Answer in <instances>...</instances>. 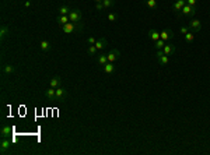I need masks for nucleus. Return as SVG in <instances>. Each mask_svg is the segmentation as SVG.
I'll use <instances>...</instances> for the list:
<instances>
[{
  "instance_id": "1",
  "label": "nucleus",
  "mask_w": 210,
  "mask_h": 155,
  "mask_svg": "<svg viewBox=\"0 0 210 155\" xmlns=\"http://www.w3.org/2000/svg\"><path fill=\"white\" fill-rule=\"evenodd\" d=\"M60 28H62V31L64 34H76V32L83 31L84 25H83V23H72V21H69L67 24H64L63 27Z\"/></svg>"
},
{
  "instance_id": "2",
  "label": "nucleus",
  "mask_w": 210,
  "mask_h": 155,
  "mask_svg": "<svg viewBox=\"0 0 210 155\" xmlns=\"http://www.w3.org/2000/svg\"><path fill=\"white\" fill-rule=\"evenodd\" d=\"M11 145H13V143L10 141L9 138H3L1 137V141H0V154L1 155L9 154L10 150H11Z\"/></svg>"
},
{
  "instance_id": "3",
  "label": "nucleus",
  "mask_w": 210,
  "mask_h": 155,
  "mask_svg": "<svg viewBox=\"0 0 210 155\" xmlns=\"http://www.w3.org/2000/svg\"><path fill=\"white\" fill-rule=\"evenodd\" d=\"M67 15H69V20H70L72 23H80L83 18V14H81V11H80V9H72Z\"/></svg>"
},
{
  "instance_id": "4",
  "label": "nucleus",
  "mask_w": 210,
  "mask_h": 155,
  "mask_svg": "<svg viewBox=\"0 0 210 155\" xmlns=\"http://www.w3.org/2000/svg\"><path fill=\"white\" fill-rule=\"evenodd\" d=\"M155 59H157V62H158L161 66H167V64L169 63V57L165 55L164 52H163V49L157 50V53H155Z\"/></svg>"
},
{
  "instance_id": "5",
  "label": "nucleus",
  "mask_w": 210,
  "mask_h": 155,
  "mask_svg": "<svg viewBox=\"0 0 210 155\" xmlns=\"http://www.w3.org/2000/svg\"><path fill=\"white\" fill-rule=\"evenodd\" d=\"M196 11H197V7H192V6H189L186 3V4L182 7V10H181V14L185 15V17H193V15L196 14Z\"/></svg>"
},
{
  "instance_id": "6",
  "label": "nucleus",
  "mask_w": 210,
  "mask_h": 155,
  "mask_svg": "<svg viewBox=\"0 0 210 155\" xmlns=\"http://www.w3.org/2000/svg\"><path fill=\"white\" fill-rule=\"evenodd\" d=\"M186 4V0H177L175 3L172 4V10H174V13L177 14V17L178 18H181L182 17V14H181V10H182V7Z\"/></svg>"
},
{
  "instance_id": "7",
  "label": "nucleus",
  "mask_w": 210,
  "mask_h": 155,
  "mask_svg": "<svg viewBox=\"0 0 210 155\" xmlns=\"http://www.w3.org/2000/svg\"><path fill=\"white\" fill-rule=\"evenodd\" d=\"M188 28H189V31H192L193 34H197V32H200L202 29V23L199 20H191L189 24H188Z\"/></svg>"
},
{
  "instance_id": "8",
  "label": "nucleus",
  "mask_w": 210,
  "mask_h": 155,
  "mask_svg": "<svg viewBox=\"0 0 210 155\" xmlns=\"http://www.w3.org/2000/svg\"><path fill=\"white\" fill-rule=\"evenodd\" d=\"M67 95H69L67 90H66V88H63L62 85L56 88V101H58V102H63V101L67 98Z\"/></svg>"
},
{
  "instance_id": "9",
  "label": "nucleus",
  "mask_w": 210,
  "mask_h": 155,
  "mask_svg": "<svg viewBox=\"0 0 210 155\" xmlns=\"http://www.w3.org/2000/svg\"><path fill=\"white\" fill-rule=\"evenodd\" d=\"M174 38H175V34H174L169 28H165V29H163V31L160 32V39H163V41H165V42L171 41Z\"/></svg>"
},
{
  "instance_id": "10",
  "label": "nucleus",
  "mask_w": 210,
  "mask_h": 155,
  "mask_svg": "<svg viewBox=\"0 0 210 155\" xmlns=\"http://www.w3.org/2000/svg\"><path fill=\"white\" fill-rule=\"evenodd\" d=\"M106 57H108V62L114 63L115 60H118L121 57V52L118 49H111L108 53H106Z\"/></svg>"
},
{
  "instance_id": "11",
  "label": "nucleus",
  "mask_w": 210,
  "mask_h": 155,
  "mask_svg": "<svg viewBox=\"0 0 210 155\" xmlns=\"http://www.w3.org/2000/svg\"><path fill=\"white\" fill-rule=\"evenodd\" d=\"M163 52H164L167 56H171L177 52V48H175V45H172V43H165V46L163 48Z\"/></svg>"
},
{
  "instance_id": "12",
  "label": "nucleus",
  "mask_w": 210,
  "mask_h": 155,
  "mask_svg": "<svg viewBox=\"0 0 210 155\" xmlns=\"http://www.w3.org/2000/svg\"><path fill=\"white\" fill-rule=\"evenodd\" d=\"M11 133H13V127H11V126H9V124L3 126V127H1V130H0V134H1V137H3V138H9Z\"/></svg>"
},
{
  "instance_id": "13",
  "label": "nucleus",
  "mask_w": 210,
  "mask_h": 155,
  "mask_svg": "<svg viewBox=\"0 0 210 155\" xmlns=\"http://www.w3.org/2000/svg\"><path fill=\"white\" fill-rule=\"evenodd\" d=\"M45 96L48 98V101H56V88L49 87L45 91Z\"/></svg>"
},
{
  "instance_id": "14",
  "label": "nucleus",
  "mask_w": 210,
  "mask_h": 155,
  "mask_svg": "<svg viewBox=\"0 0 210 155\" xmlns=\"http://www.w3.org/2000/svg\"><path fill=\"white\" fill-rule=\"evenodd\" d=\"M60 85H62V77L60 76H55L49 82V87H53V88H58Z\"/></svg>"
},
{
  "instance_id": "15",
  "label": "nucleus",
  "mask_w": 210,
  "mask_h": 155,
  "mask_svg": "<svg viewBox=\"0 0 210 155\" xmlns=\"http://www.w3.org/2000/svg\"><path fill=\"white\" fill-rule=\"evenodd\" d=\"M149 38H150L153 42L158 41V39H160V32L157 31V29H154V28H151V29H149Z\"/></svg>"
},
{
  "instance_id": "16",
  "label": "nucleus",
  "mask_w": 210,
  "mask_h": 155,
  "mask_svg": "<svg viewBox=\"0 0 210 155\" xmlns=\"http://www.w3.org/2000/svg\"><path fill=\"white\" fill-rule=\"evenodd\" d=\"M10 35V28L9 25H6V24H3L1 25V28H0V38L1 39H6V38Z\"/></svg>"
},
{
  "instance_id": "17",
  "label": "nucleus",
  "mask_w": 210,
  "mask_h": 155,
  "mask_svg": "<svg viewBox=\"0 0 210 155\" xmlns=\"http://www.w3.org/2000/svg\"><path fill=\"white\" fill-rule=\"evenodd\" d=\"M106 45H108V42H106V39L105 38H100V39H97L95 42V48L98 49V52L102 49H105L106 48Z\"/></svg>"
},
{
  "instance_id": "18",
  "label": "nucleus",
  "mask_w": 210,
  "mask_h": 155,
  "mask_svg": "<svg viewBox=\"0 0 210 155\" xmlns=\"http://www.w3.org/2000/svg\"><path fill=\"white\" fill-rule=\"evenodd\" d=\"M14 70H16V67H14L13 64H4L3 67H1V71H3V74H13Z\"/></svg>"
},
{
  "instance_id": "19",
  "label": "nucleus",
  "mask_w": 210,
  "mask_h": 155,
  "mask_svg": "<svg viewBox=\"0 0 210 155\" xmlns=\"http://www.w3.org/2000/svg\"><path fill=\"white\" fill-rule=\"evenodd\" d=\"M39 46H41V50L42 52H49L50 50V42L48 41V39H42L41 41V43H39Z\"/></svg>"
},
{
  "instance_id": "20",
  "label": "nucleus",
  "mask_w": 210,
  "mask_h": 155,
  "mask_svg": "<svg viewBox=\"0 0 210 155\" xmlns=\"http://www.w3.org/2000/svg\"><path fill=\"white\" fill-rule=\"evenodd\" d=\"M102 68H104V71L106 74H112L115 71V66L111 62H108V63H105L104 66H102Z\"/></svg>"
},
{
  "instance_id": "21",
  "label": "nucleus",
  "mask_w": 210,
  "mask_h": 155,
  "mask_svg": "<svg viewBox=\"0 0 210 155\" xmlns=\"http://www.w3.org/2000/svg\"><path fill=\"white\" fill-rule=\"evenodd\" d=\"M56 21H58V24H59L60 27H63L64 24H67L70 20H69V15H58Z\"/></svg>"
},
{
  "instance_id": "22",
  "label": "nucleus",
  "mask_w": 210,
  "mask_h": 155,
  "mask_svg": "<svg viewBox=\"0 0 210 155\" xmlns=\"http://www.w3.org/2000/svg\"><path fill=\"white\" fill-rule=\"evenodd\" d=\"M97 62L100 66H104L105 63H108V57H106V53H100L98 57H97Z\"/></svg>"
},
{
  "instance_id": "23",
  "label": "nucleus",
  "mask_w": 210,
  "mask_h": 155,
  "mask_svg": "<svg viewBox=\"0 0 210 155\" xmlns=\"http://www.w3.org/2000/svg\"><path fill=\"white\" fill-rule=\"evenodd\" d=\"M70 7H69V6H60L59 9H58V13H59V15H67L69 13H70Z\"/></svg>"
},
{
  "instance_id": "24",
  "label": "nucleus",
  "mask_w": 210,
  "mask_h": 155,
  "mask_svg": "<svg viewBox=\"0 0 210 155\" xmlns=\"http://www.w3.org/2000/svg\"><path fill=\"white\" fill-rule=\"evenodd\" d=\"M183 39H185V42H188V43H191V42H193V39H195V34L192 31L186 32L185 35H183Z\"/></svg>"
},
{
  "instance_id": "25",
  "label": "nucleus",
  "mask_w": 210,
  "mask_h": 155,
  "mask_svg": "<svg viewBox=\"0 0 210 155\" xmlns=\"http://www.w3.org/2000/svg\"><path fill=\"white\" fill-rule=\"evenodd\" d=\"M165 43H167L165 41H163V39H158V41L154 42V46H155V49H157V50H160V49H163V48L165 46Z\"/></svg>"
},
{
  "instance_id": "26",
  "label": "nucleus",
  "mask_w": 210,
  "mask_h": 155,
  "mask_svg": "<svg viewBox=\"0 0 210 155\" xmlns=\"http://www.w3.org/2000/svg\"><path fill=\"white\" fill-rule=\"evenodd\" d=\"M102 4H104V9H109V7H112V6L115 4V0H104L102 1Z\"/></svg>"
},
{
  "instance_id": "27",
  "label": "nucleus",
  "mask_w": 210,
  "mask_h": 155,
  "mask_svg": "<svg viewBox=\"0 0 210 155\" xmlns=\"http://www.w3.org/2000/svg\"><path fill=\"white\" fill-rule=\"evenodd\" d=\"M97 52H98V49L95 48V45H90V46H88V53H90L91 56H95Z\"/></svg>"
},
{
  "instance_id": "28",
  "label": "nucleus",
  "mask_w": 210,
  "mask_h": 155,
  "mask_svg": "<svg viewBox=\"0 0 210 155\" xmlns=\"http://www.w3.org/2000/svg\"><path fill=\"white\" fill-rule=\"evenodd\" d=\"M147 6H149L151 10H155L157 9V0H147Z\"/></svg>"
},
{
  "instance_id": "29",
  "label": "nucleus",
  "mask_w": 210,
  "mask_h": 155,
  "mask_svg": "<svg viewBox=\"0 0 210 155\" xmlns=\"http://www.w3.org/2000/svg\"><path fill=\"white\" fill-rule=\"evenodd\" d=\"M106 18L109 20V23H115V21L118 20V15H116L115 13H109L108 15H106Z\"/></svg>"
},
{
  "instance_id": "30",
  "label": "nucleus",
  "mask_w": 210,
  "mask_h": 155,
  "mask_svg": "<svg viewBox=\"0 0 210 155\" xmlns=\"http://www.w3.org/2000/svg\"><path fill=\"white\" fill-rule=\"evenodd\" d=\"M186 3L192 7H197V0H186Z\"/></svg>"
},
{
  "instance_id": "31",
  "label": "nucleus",
  "mask_w": 210,
  "mask_h": 155,
  "mask_svg": "<svg viewBox=\"0 0 210 155\" xmlns=\"http://www.w3.org/2000/svg\"><path fill=\"white\" fill-rule=\"evenodd\" d=\"M95 42H97V39L94 37H90L87 39V43H88V45H95Z\"/></svg>"
},
{
  "instance_id": "32",
  "label": "nucleus",
  "mask_w": 210,
  "mask_h": 155,
  "mask_svg": "<svg viewBox=\"0 0 210 155\" xmlns=\"http://www.w3.org/2000/svg\"><path fill=\"white\" fill-rule=\"evenodd\" d=\"M179 31H181V34H182V35H185V34H186V32H189V28H188L186 25H182V27H181V29H179Z\"/></svg>"
},
{
  "instance_id": "33",
  "label": "nucleus",
  "mask_w": 210,
  "mask_h": 155,
  "mask_svg": "<svg viewBox=\"0 0 210 155\" xmlns=\"http://www.w3.org/2000/svg\"><path fill=\"white\" fill-rule=\"evenodd\" d=\"M95 9L98 10V11H104V4L102 3H95Z\"/></svg>"
},
{
  "instance_id": "34",
  "label": "nucleus",
  "mask_w": 210,
  "mask_h": 155,
  "mask_svg": "<svg viewBox=\"0 0 210 155\" xmlns=\"http://www.w3.org/2000/svg\"><path fill=\"white\" fill-rule=\"evenodd\" d=\"M104 0H95V3H102Z\"/></svg>"
}]
</instances>
